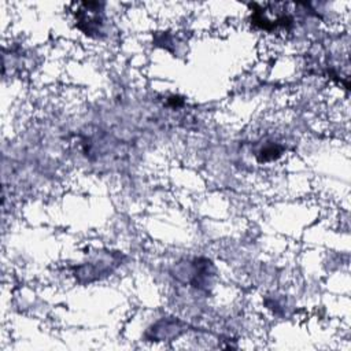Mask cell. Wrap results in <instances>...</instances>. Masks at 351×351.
<instances>
[{"mask_svg":"<svg viewBox=\"0 0 351 351\" xmlns=\"http://www.w3.org/2000/svg\"><path fill=\"white\" fill-rule=\"evenodd\" d=\"M77 25L85 34H97L101 32L104 15L101 3H80L75 11Z\"/></svg>","mask_w":351,"mask_h":351,"instance_id":"cell-1","label":"cell"}]
</instances>
